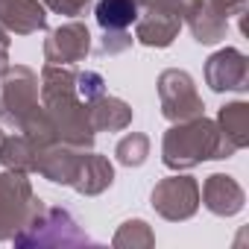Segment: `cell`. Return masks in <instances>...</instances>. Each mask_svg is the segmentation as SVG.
Wrapping results in <instances>:
<instances>
[{
  "label": "cell",
  "instance_id": "1",
  "mask_svg": "<svg viewBox=\"0 0 249 249\" xmlns=\"http://www.w3.org/2000/svg\"><path fill=\"white\" fill-rule=\"evenodd\" d=\"M97 21L106 30H126L135 21V3L132 0H100Z\"/></svg>",
  "mask_w": 249,
  "mask_h": 249
}]
</instances>
